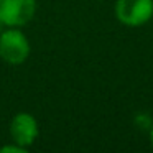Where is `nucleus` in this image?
Here are the masks:
<instances>
[{
	"label": "nucleus",
	"mask_w": 153,
	"mask_h": 153,
	"mask_svg": "<svg viewBox=\"0 0 153 153\" xmlns=\"http://www.w3.org/2000/svg\"><path fill=\"white\" fill-rule=\"evenodd\" d=\"M31 53L30 40L17 27H5L0 31V59L10 66H20Z\"/></svg>",
	"instance_id": "nucleus-1"
},
{
	"label": "nucleus",
	"mask_w": 153,
	"mask_h": 153,
	"mask_svg": "<svg viewBox=\"0 0 153 153\" xmlns=\"http://www.w3.org/2000/svg\"><path fill=\"white\" fill-rule=\"evenodd\" d=\"M114 15L123 27H143L153 18V0H115Z\"/></svg>",
	"instance_id": "nucleus-2"
},
{
	"label": "nucleus",
	"mask_w": 153,
	"mask_h": 153,
	"mask_svg": "<svg viewBox=\"0 0 153 153\" xmlns=\"http://www.w3.org/2000/svg\"><path fill=\"white\" fill-rule=\"evenodd\" d=\"M36 13V0H0V22L4 27L23 28Z\"/></svg>",
	"instance_id": "nucleus-3"
},
{
	"label": "nucleus",
	"mask_w": 153,
	"mask_h": 153,
	"mask_svg": "<svg viewBox=\"0 0 153 153\" xmlns=\"http://www.w3.org/2000/svg\"><path fill=\"white\" fill-rule=\"evenodd\" d=\"M10 138L18 145L30 148L40 135V125L35 115L28 112H18L10 122Z\"/></svg>",
	"instance_id": "nucleus-4"
},
{
	"label": "nucleus",
	"mask_w": 153,
	"mask_h": 153,
	"mask_svg": "<svg viewBox=\"0 0 153 153\" xmlns=\"http://www.w3.org/2000/svg\"><path fill=\"white\" fill-rule=\"evenodd\" d=\"M27 152H28V148H25V146L18 145V143H15V142L0 146V153H27Z\"/></svg>",
	"instance_id": "nucleus-5"
},
{
	"label": "nucleus",
	"mask_w": 153,
	"mask_h": 153,
	"mask_svg": "<svg viewBox=\"0 0 153 153\" xmlns=\"http://www.w3.org/2000/svg\"><path fill=\"white\" fill-rule=\"evenodd\" d=\"M148 133H150V145H152V148H153V123H152V127L148 128Z\"/></svg>",
	"instance_id": "nucleus-6"
},
{
	"label": "nucleus",
	"mask_w": 153,
	"mask_h": 153,
	"mask_svg": "<svg viewBox=\"0 0 153 153\" xmlns=\"http://www.w3.org/2000/svg\"><path fill=\"white\" fill-rule=\"evenodd\" d=\"M4 28H5V27H4V23H2V22H0V31L4 30Z\"/></svg>",
	"instance_id": "nucleus-7"
}]
</instances>
